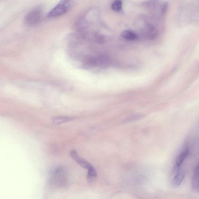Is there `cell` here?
Segmentation results:
<instances>
[{"instance_id": "1", "label": "cell", "mask_w": 199, "mask_h": 199, "mask_svg": "<svg viewBox=\"0 0 199 199\" xmlns=\"http://www.w3.org/2000/svg\"><path fill=\"white\" fill-rule=\"evenodd\" d=\"M71 157L82 167L88 170L87 179L89 183L95 181L97 177V172L94 167L86 160L80 157L75 150H72L70 153Z\"/></svg>"}, {"instance_id": "2", "label": "cell", "mask_w": 199, "mask_h": 199, "mask_svg": "<svg viewBox=\"0 0 199 199\" xmlns=\"http://www.w3.org/2000/svg\"><path fill=\"white\" fill-rule=\"evenodd\" d=\"M64 168L58 167L51 175L50 183L52 186L56 188L65 187L67 184V175Z\"/></svg>"}, {"instance_id": "3", "label": "cell", "mask_w": 199, "mask_h": 199, "mask_svg": "<svg viewBox=\"0 0 199 199\" xmlns=\"http://www.w3.org/2000/svg\"><path fill=\"white\" fill-rule=\"evenodd\" d=\"M73 5V2L71 1H61L50 11L47 14V17L52 18L63 15L69 11Z\"/></svg>"}, {"instance_id": "4", "label": "cell", "mask_w": 199, "mask_h": 199, "mask_svg": "<svg viewBox=\"0 0 199 199\" xmlns=\"http://www.w3.org/2000/svg\"><path fill=\"white\" fill-rule=\"evenodd\" d=\"M42 8L38 7L32 9L27 14L24 19L25 25L28 26H32L38 24L42 19Z\"/></svg>"}, {"instance_id": "5", "label": "cell", "mask_w": 199, "mask_h": 199, "mask_svg": "<svg viewBox=\"0 0 199 199\" xmlns=\"http://www.w3.org/2000/svg\"><path fill=\"white\" fill-rule=\"evenodd\" d=\"M189 153H190V150L188 147H184L182 150L181 152L179 154L176 160L175 164L174 167L175 172H177L178 171L180 170V167L188 156L189 155Z\"/></svg>"}, {"instance_id": "6", "label": "cell", "mask_w": 199, "mask_h": 199, "mask_svg": "<svg viewBox=\"0 0 199 199\" xmlns=\"http://www.w3.org/2000/svg\"><path fill=\"white\" fill-rule=\"evenodd\" d=\"M191 186L193 190L196 192H199V162L193 175Z\"/></svg>"}, {"instance_id": "7", "label": "cell", "mask_w": 199, "mask_h": 199, "mask_svg": "<svg viewBox=\"0 0 199 199\" xmlns=\"http://www.w3.org/2000/svg\"><path fill=\"white\" fill-rule=\"evenodd\" d=\"M176 174L172 180V184L173 187H178L181 185L185 177V173L180 170L177 172Z\"/></svg>"}, {"instance_id": "8", "label": "cell", "mask_w": 199, "mask_h": 199, "mask_svg": "<svg viewBox=\"0 0 199 199\" xmlns=\"http://www.w3.org/2000/svg\"><path fill=\"white\" fill-rule=\"evenodd\" d=\"M145 35L150 40L155 38L158 35V32L156 28L152 25H149L145 29Z\"/></svg>"}, {"instance_id": "9", "label": "cell", "mask_w": 199, "mask_h": 199, "mask_svg": "<svg viewBox=\"0 0 199 199\" xmlns=\"http://www.w3.org/2000/svg\"><path fill=\"white\" fill-rule=\"evenodd\" d=\"M121 36L123 38L129 41H134L137 38V36L136 34L129 30H125L121 34Z\"/></svg>"}, {"instance_id": "10", "label": "cell", "mask_w": 199, "mask_h": 199, "mask_svg": "<svg viewBox=\"0 0 199 199\" xmlns=\"http://www.w3.org/2000/svg\"><path fill=\"white\" fill-rule=\"evenodd\" d=\"M73 118L68 116H59L55 117L52 119V121L55 124H59L73 120Z\"/></svg>"}, {"instance_id": "11", "label": "cell", "mask_w": 199, "mask_h": 199, "mask_svg": "<svg viewBox=\"0 0 199 199\" xmlns=\"http://www.w3.org/2000/svg\"><path fill=\"white\" fill-rule=\"evenodd\" d=\"M112 8L116 11H120L122 8V1L120 0L114 1L112 4Z\"/></svg>"}, {"instance_id": "12", "label": "cell", "mask_w": 199, "mask_h": 199, "mask_svg": "<svg viewBox=\"0 0 199 199\" xmlns=\"http://www.w3.org/2000/svg\"><path fill=\"white\" fill-rule=\"evenodd\" d=\"M168 8V4L167 2H164L161 5L160 7V12L161 14H164L167 11Z\"/></svg>"}]
</instances>
